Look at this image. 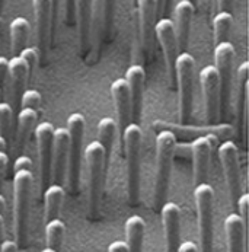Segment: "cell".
<instances>
[{"mask_svg":"<svg viewBox=\"0 0 249 252\" xmlns=\"http://www.w3.org/2000/svg\"><path fill=\"white\" fill-rule=\"evenodd\" d=\"M34 175L32 171H16L13 175V230L18 248H24L28 241L30 206Z\"/></svg>","mask_w":249,"mask_h":252,"instance_id":"6da1fadb","label":"cell"},{"mask_svg":"<svg viewBox=\"0 0 249 252\" xmlns=\"http://www.w3.org/2000/svg\"><path fill=\"white\" fill-rule=\"evenodd\" d=\"M177 136L169 130H160L156 136V172H155V189L153 203L155 209H160L166 201L172 159L175 155Z\"/></svg>","mask_w":249,"mask_h":252,"instance_id":"7a4b0ae2","label":"cell"},{"mask_svg":"<svg viewBox=\"0 0 249 252\" xmlns=\"http://www.w3.org/2000/svg\"><path fill=\"white\" fill-rule=\"evenodd\" d=\"M123 142L127 159V194L131 206L139 203L140 197V160H142L143 131L139 124L130 123L123 131Z\"/></svg>","mask_w":249,"mask_h":252,"instance_id":"3957f363","label":"cell"},{"mask_svg":"<svg viewBox=\"0 0 249 252\" xmlns=\"http://www.w3.org/2000/svg\"><path fill=\"white\" fill-rule=\"evenodd\" d=\"M85 160L88 168V210H89V216L95 219L99 213L102 178L105 171L104 147L98 140L91 142L86 146Z\"/></svg>","mask_w":249,"mask_h":252,"instance_id":"277c9868","label":"cell"},{"mask_svg":"<svg viewBox=\"0 0 249 252\" xmlns=\"http://www.w3.org/2000/svg\"><path fill=\"white\" fill-rule=\"evenodd\" d=\"M86 120L80 112H73L67 118L69 133V149H67V166H66V182L71 194H77L82 165V146Z\"/></svg>","mask_w":249,"mask_h":252,"instance_id":"5b68a950","label":"cell"},{"mask_svg":"<svg viewBox=\"0 0 249 252\" xmlns=\"http://www.w3.org/2000/svg\"><path fill=\"white\" fill-rule=\"evenodd\" d=\"M194 73H195L194 57L187 51L179 53L177 60H175V80L178 85L181 124H188L192 118V111H194Z\"/></svg>","mask_w":249,"mask_h":252,"instance_id":"8992f818","label":"cell"},{"mask_svg":"<svg viewBox=\"0 0 249 252\" xmlns=\"http://www.w3.org/2000/svg\"><path fill=\"white\" fill-rule=\"evenodd\" d=\"M197 216H198V236L200 252L214 251V191L210 184L203 182L194 189Z\"/></svg>","mask_w":249,"mask_h":252,"instance_id":"52a82bcc","label":"cell"},{"mask_svg":"<svg viewBox=\"0 0 249 252\" xmlns=\"http://www.w3.org/2000/svg\"><path fill=\"white\" fill-rule=\"evenodd\" d=\"M233 60L235 47L229 41L216 44L214 48V67L218 76V91H220V105L227 112L232 91V76H233Z\"/></svg>","mask_w":249,"mask_h":252,"instance_id":"ba28073f","label":"cell"},{"mask_svg":"<svg viewBox=\"0 0 249 252\" xmlns=\"http://www.w3.org/2000/svg\"><path fill=\"white\" fill-rule=\"evenodd\" d=\"M218 158L221 162L223 175H224V181H226L230 204L236 210L238 198L242 194L241 192V168H239L238 146L230 140H226L218 147Z\"/></svg>","mask_w":249,"mask_h":252,"instance_id":"9c48e42d","label":"cell"},{"mask_svg":"<svg viewBox=\"0 0 249 252\" xmlns=\"http://www.w3.org/2000/svg\"><path fill=\"white\" fill-rule=\"evenodd\" d=\"M38 165H39V187L44 191L51 184L53 165V137L54 127L48 121H42L35 127Z\"/></svg>","mask_w":249,"mask_h":252,"instance_id":"30bf717a","label":"cell"},{"mask_svg":"<svg viewBox=\"0 0 249 252\" xmlns=\"http://www.w3.org/2000/svg\"><path fill=\"white\" fill-rule=\"evenodd\" d=\"M34 15H35L36 28V50L39 60L44 62L48 47L54 38V24H53V10L51 0H32Z\"/></svg>","mask_w":249,"mask_h":252,"instance_id":"8fae6325","label":"cell"},{"mask_svg":"<svg viewBox=\"0 0 249 252\" xmlns=\"http://www.w3.org/2000/svg\"><path fill=\"white\" fill-rule=\"evenodd\" d=\"M155 34L163 53L168 77L171 83H174L175 82V60L178 57V42H177L174 22L169 18H160L155 24Z\"/></svg>","mask_w":249,"mask_h":252,"instance_id":"7c38bea8","label":"cell"},{"mask_svg":"<svg viewBox=\"0 0 249 252\" xmlns=\"http://www.w3.org/2000/svg\"><path fill=\"white\" fill-rule=\"evenodd\" d=\"M216 144L217 137L213 134L195 137L192 143L189 144V152L192 155V180L195 185L207 181L210 156Z\"/></svg>","mask_w":249,"mask_h":252,"instance_id":"4fadbf2b","label":"cell"},{"mask_svg":"<svg viewBox=\"0 0 249 252\" xmlns=\"http://www.w3.org/2000/svg\"><path fill=\"white\" fill-rule=\"evenodd\" d=\"M200 83L204 98V114L207 124L216 123L220 108V91H218V76L216 67L209 64L200 70Z\"/></svg>","mask_w":249,"mask_h":252,"instance_id":"5bb4252c","label":"cell"},{"mask_svg":"<svg viewBox=\"0 0 249 252\" xmlns=\"http://www.w3.org/2000/svg\"><path fill=\"white\" fill-rule=\"evenodd\" d=\"M163 233H165V251L178 252L181 245V210L178 204L165 201L160 207Z\"/></svg>","mask_w":249,"mask_h":252,"instance_id":"9a60e30c","label":"cell"},{"mask_svg":"<svg viewBox=\"0 0 249 252\" xmlns=\"http://www.w3.org/2000/svg\"><path fill=\"white\" fill-rule=\"evenodd\" d=\"M74 18L77 24L80 53L86 56L92 41L93 25V0H74Z\"/></svg>","mask_w":249,"mask_h":252,"instance_id":"2e32d148","label":"cell"},{"mask_svg":"<svg viewBox=\"0 0 249 252\" xmlns=\"http://www.w3.org/2000/svg\"><path fill=\"white\" fill-rule=\"evenodd\" d=\"M111 95L115 105L117 115V133L123 136L124 128L131 123V105H130V92L125 79H115L111 83Z\"/></svg>","mask_w":249,"mask_h":252,"instance_id":"e0dca14e","label":"cell"},{"mask_svg":"<svg viewBox=\"0 0 249 252\" xmlns=\"http://www.w3.org/2000/svg\"><path fill=\"white\" fill-rule=\"evenodd\" d=\"M146 72L140 64H131L125 72V82L130 92V105H131V123L139 124L142 118L143 92H144Z\"/></svg>","mask_w":249,"mask_h":252,"instance_id":"ac0fdd59","label":"cell"},{"mask_svg":"<svg viewBox=\"0 0 249 252\" xmlns=\"http://www.w3.org/2000/svg\"><path fill=\"white\" fill-rule=\"evenodd\" d=\"M67 149H69V133L67 128H54L53 137V165H51V181L62 184L66 177L67 166Z\"/></svg>","mask_w":249,"mask_h":252,"instance_id":"d6986e66","label":"cell"},{"mask_svg":"<svg viewBox=\"0 0 249 252\" xmlns=\"http://www.w3.org/2000/svg\"><path fill=\"white\" fill-rule=\"evenodd\" d=\"M194 15V3L189 0H179L174 9V28L178 42V50L182 53L185 51L188 41H189V31H191V21Z\"/></svg>","mask_w":249,"mask_h":252,"instance_id":"ffe728a7","label":"cell"},{"mask_svg":"<svg viewBox=\"0 0 249 252\" xmlns=\"http://www.w3.org/2000/svg\"><path fill=\"white\" fill-rule=\"evenodd\" d=\"M139 9L140 19V35L143 47L146 51L150 50L152 38L155 35V24H156V0H136Z\"/></svg>","mask_w":249,"mask_h":252,"instance_id":"44dd1931","label":"cell"},{"mask_svg":"<svg viewBox=\"0 0 249 252\" xmlns=\"http://www.w3.org/2000/svg\"><path fill=\"white\" fill-rule=\"evenodd\" d=\"M224 233L227 252H244L247 226L238 213H230L224 219Z\"/></svg>","mask_w":249,"mask_h":252,"instance_id":"7402d4cb","label":"cell"},{"mask_svg":"<svg viewBox=\"0 0 249 252\" xmlns=\"http://www.w3.org/2000/svg\"><path fill=\"white\" fill-rule=\"evenodd\" d=\"M31 74V69L28 63L25 62L24 57L13 56L9 60V80H10V91H12V98L13 101H18L25 91V83Z\"/></svg>","mask_w":249,"mask_h":252,"instance_id":"603a6c76","label":"cell"},{"mask_svg":"<svg viewBox=\"0 0 249 252\" xmlns=\"http://www.w3.org/2000/svg\"><path fill=\"white\" fill-rule=\"evenodd\" d=\"M162 123V121H160ZM166 126L165 130H169L172 133H177L179 131L181 134L187 136V137H200V136H206V134H213L217 139L218 137H230L235 130L232 126L229 124H220V126H207V127H197V128H192V127H188L187 124H181V126H175V124H166V123H162Z\"/></svg>","mask_w":249,"mask_h":252,"instance_id":"cb8c5ba5","label":"cell"},{"mask_svg":"<svg viewBox=\"0 0 249 252\" xmlns=\"http://www.w3.org/2000/svg\"><path fill=\"white\" fill-rule=\"evenodd\" d=\"M146 223L142 217L134 215L125 221V247L127 252H142Z\"/></svg>","mask_w":249,"mask_h":252,"instance_id":"d4e9b609","label":"cell"},{"mask_svg":"<svg viewBox=\"0 0 249 252\" xmlns=\"http://www.w3.org/2000/svg\"><path fill=\"white\" fill-rule=\"evenodd\" d=\"M64 200V188L60 184H50L44 189V221L59 217Z\"/></svg>","mask_w":249,"mask_h":252,"instance_id":"484cf974","label":"cell"},{"mask_svg":"<svg viewBox=\"0 0 249 252\" xmlns=\"http://www.w3.org/2000/svg\"><path fill=\"white\" fill-rule=\"evenodd\" d=\"M36 121H38V111L32 108H21L18 114V134H16L18 150H22L25 147Z\"/></svg>","mask_w":249,"mask_h":252,"instance_id":"4316f807","label":"cell"},{"mask_svg":"<svg viewBox=\"0 0 249 252\" xmlns=\"http://www.w3.org/2000/svg\"><path fill=\"white\" fill-rule=\"evenodd\" d=\"M30 30V22L24 16H16L10 22V50L13 56H18L27 47Z\"/></svg>","mask_w":249,"mask_h":252,"instance_id":"83f0119b","label":"cell"},{"mask_svg":"<svg viewBox=\"0 0 249 252\" xmlns=\"http://www.w3.org/2000/svg\"><path fill=\"white\" fill-rule=\"evenodd\" d=\"M115 134H117V124L111 117H104L98 121V142L104 147L105 168L109 165Z\"/></svg>","mask_w":249,"mask_h":252,"instance_id":"f1b7e54d","label":"cell"},{"mask_svg":"<svg viewBox=\"0 0 249 252\" xmlns=\"http://www.w3.org/2000/svg\"><path fill=\"white\" fill-rule=\"evenodd\" d=\"M64 232H66V226H64L63 220H60L59 217L48 220L45 223V242H47V247L54 250L56 252L60 251V248L63 245V239H64Z\"/></svg>","mask_w":249,"mask_h":252,"instance_id":"f546056e","label":"cell"},{"mask_svg":"<svg viewBox=\"0 0 249 252\" xmlns=\"http://www.w3.org/2000/svg\"><path fill=\"white\" fill-rule=\"evenodd\" d=\"M233 25V16L230 12H218L213 19V31H214V42H223L229 41L230 31Z\"/></svg>","mask_w":249,"mask_h":252,"instance_id":"4dcf8cb0","label":"cell"},{"mask_svg":"<svg viewBox=\"0 0 249 252\" xmlns=\"http://www.w3.org/2000/svg\"><path fill=\"white\" fill-rule=\"evenodd\" d=\"M115 1L117 0H101V22H102V34L105 38L111 35L114 13H115Z\"/></svg>","mask_w":249,"mask_h":252,"instance_id":"1f68e13d","label":"cell"},{"mask_svg":"<svg viewBox=\"0 0 249 252\" xmlns=\"http://www.w3.org/2000/svg\"><path fill=\"white\" fill-rule=\"evenodd\" d=\"M12 118H13V109L9 102H0V136L6 140L10 136L12 128Z\"/></svg>","mask_w":249,"mask_h":252,"instance_id":"d6a6232c","label":"cell"},{"mask_svg":"<svg viewBox=\"0 0 249 252\" xmlns=\"http://www.w3.org/2000/svg\"><path fill=\"white\" fill-rule=\"evenodd\" d=\"M41 101H42V96L35 89H25L19 98L21 108H32L35 111H38L39 108Z\"/></svg>","mask_w":249,"mask_h":252,"instance_id":"836d02e7","label":"cell"},{"mask_svg":"<svg viewBox=\"0 0 249 252\" xmlns=\"http://www.w3.org/2000/svg\"><path fill=\"white\" fill-rule=\"evenodd\" d=\"M248 207H249V194L244 192L239 195L238 203H236V210L241 219L244 220L245 226H248Z\"/></svg>","mask_w":249,"mask_h":252,"instance_id":"e575fe53","label":"cell"},{"mask_svg":"<svg viewBox=\"0 0 249 252\" xmlns=\"http://www.w3.org/2000/svg\"><path fill=\"white\" fill-rule=\"evenodd\" d=\"M19 56L25 59V62L28 63V66H30L31 72H32V70L35 69L38 60H39L38 50H36V48H34V47H25V48H24V50L19 53Z\"/></svg>","mask_w":249,"mask_h":252,"instance_id":"d590c367","label":"cell"},{"mask_svg":"<svg viewBox=\"0 0 249 252\" xmlns=\"http://www.w3.org/2000/svg\"><path fill=\"white\" fill-rule=\"evenodd\" d=\"M34 168V163H32V159L28 156V155H21L16 158L15 163H13V172L16 171H22V169H27V171H32Z\"/></svg>","mask_w":249,"mask_h":252,"instance_id":"8d00e7d4","label":"cell"},{"mask_svg":"<svg viewBox=\"0 0 249 252\" xmlns=\"http://www.w3.org/2000/svg\"><path fill=\"white\" fill-rule=\"evenodd\" d=\"M7 80H9V60L0 56V89H4Z\"/></svg>","mask_w":249,"mask_h":252,"instance_id":"74e56055","label":"cell"},{"mask_svg":"<svg viewBox=\"0 0 249 252\" xmlns=\"http://www.w3.org/2000/svg\"><path fill=\"white\" fill-rule=\"evenodd\" d=\"M7 163H9V155L3 150H0V192L3 188V182L6 177V171H7Z\"/></svg>","mask_w":249,"mask_h":252,"instance_id":"f35d334b","label":"cell"},{"mask_svg":"<svg viewBox=\"0 0 249 252\" xmlns=\"http://www.w3.org/2000/svg\"><path fill=\"white\" fill-rule=\"evenodd\" d=\"M64 13H66V22L71 25L74 21V0H64Z\"/></svg>","mask_w":249,"mask_h":252,"instance_id":"ab89813d","label":"cell"},{"mask_svg":"<svg viewBox=\"0 0 249 252\" xmlns=\"http://www.w3.org/2000/svg\"><path fill=\"white\" fill-rule=\"evenodd\" d=\"M0 252H18V245L15 241L4 239L0 245Z\"/></svg>","mask_w":249,"mask_h":252,"instance_id":"60d3db41","label":"cell"},{"mask_svg":"<svg viewBox=\"0 0 249 252\" xmlns=\"http://www.w3.org/2000/svg\"><path fill=\"white\" fill-rule=\"evenodd\" d=\"M107 252H127V247H125V242L123 241H114L109 244Z\"/></svg>","mask_w":249,"mask_h":252,"instance_id":"b9f144b4","label":"cell"},{"mask_svg":"<svg viewBox=\"0 0 249 252\" xmlns=\"http://www.w3.org/2000/svg\"><path fill=\"white\" fill-rule=\"evenodd\" d=\"M178 252H198V248L194 242L187 241V242H181Z\"/></svg>","mask_w":249,"mask_h":252,"instance_id":"7bdbcfd3","label":"cell"},{"mask_svg":"<svg viewBox=\"0 0 249 252\" xmlns=\"http://www.w3.org/2000/svg\"><path fill=\"white\" fill-rule=\"evenodd\" d=\"M233 1H235V0H217L220 12H230V13H232Z\"/></svg>","mask_w":249,"mask_h":252,"instance_id":"ee69618b","label":"cell"},{"mask_svg":"<svg viewBox=\"0 0 249 252\" xmlns=\"http://www.w3.org/2000/svg\"><path fill=\"white\" fill-rule=\"evenodd\" d=\"M166 1H168V0H156V15H157V16H160L162 13L168 12Z\"/></svg>","mask_w":249,"mask_h":252,"instance_id":"f6af8a7d","label":"cell"},{"mask_svg":"<svg viewBox=\"0 0 249 252\" xmlns=\"http://www.w3.org/2000/svg\"><path fill=\"white\" fill-rule=\"evenodd\" d=\"M59 6H60V0H51V10H53V24L56 27L57 22V15H59Z\"/></svg>","mask_w":249,"mask_h":252,"instance_id":"bcb514c9","label":"cell"},{"mask_svg":"<svg viewBox=\"0 0 249 252\" xmlns=\"http://www.w3.org/2000/svg\"><path fill=\"white\" fill-rule=\"evenodd\" d=\"M4 241V216L0 215V245Z\"/></svg>","mask_w":249,"mask_h":252,"instance_id":"7dc6e473","label":"cell"},{"mask_svg":"<svg viewBox=\"0 0 249 252\" xmlns=\"http://www.w3.org/2000/svg\"><path fill=\"white\" fill-rule=\"evenodd\" d=\"M4 210H6V200H4V197L1 195V192H0V215L4 216Z\"/></svg>","mask_w":249,"mask_h":252,"instance_id":"c3c4849f","label":"cell"},{"mask_svg":"<svg viewBox=\"0 0 249 252\" xmlns=\"http://www.w3.org/2000/svg\"><path fill=\"white\" fill-rule=\"evenodd\" d=\"M6 149H7V140H6L4 137L0 136V150L6 152Z\"/></svg>","mask_w":249,"mask_h":252,"instance_id":"681fc988","label":"cell"},{"mask_svg":"<svg viewBox=\"0 0 249 252\" xmlns=\"http://www.w3.org/2000/svg\"><path fill=\"white\" fill-rule=\"evenodd\" d=\"M171 4H172V0H168V1H166V7H168V12H169V9H171Z\"/></svg>","mask_w":249,"mask_h":252,"instance_id":"f907efd6","label":"cell"},{"mask_svg":"<svg viewBox=\"0 0 249 252\" xmlns=\"http://www.w3.org/2000/svg\"><path fill=\"white\" fill-rule=\"evenodd\" d=\"M41 252H56L54 251V250H51V248H48V247H47V248H44V250H42V251Z\"/></svg>","mask_w":249,"mask_h":252,"instance_id":"816d5d0a","label":"cell"},{"mask_svg":"<svg viewBox=\"0 0 249 252\" xmlns=\"http://www.w3.org/2000/svg\"><path fill=\"white\" fill-rule=\"evenodd\" d=\"M3 4H4V0H0V12H1V9H3Z\"/></svg>","mask_w":249,"mask_h":252,"instance_id":"f5cc1de1","label":"cell"},{"mask_svg":"<svg viewBox=\"0 0 249 252\" xmlns=\"http://www.w3.org/2000/svg\"><path fill=\"white\" fill-rule=\"evenodd\" d=\"M189 1H191V3H194V4H195V1H197V0H189Z\"/></svg>","mask_w":249,"mask_h":252,"instance_id":"db71d44e","label":"cell"},{"mask_svg":"<svg viewBox=\"0 0 249 252\" xmlns=\"http://www.w3.org/2000/svg\"><path fill=\"white\" fill-rule=\"evenodd\" d=\"M0 92H1V89H0Z\"/></svg>","mask_w":249,"mask_h":252,"instance_id":"11a10c76","label":"cell"}]
</instances>
